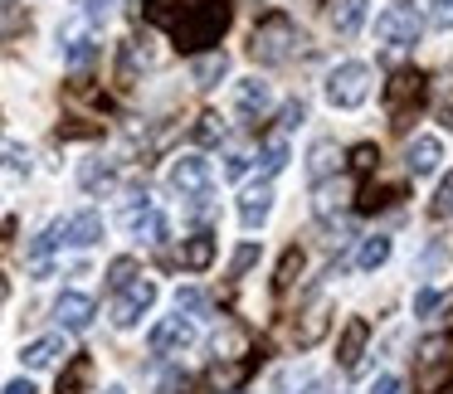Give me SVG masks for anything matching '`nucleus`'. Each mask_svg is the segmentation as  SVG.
<instances>
[{
  "instance_id": "f257e3e1",
  "label": "nucleus",
  "mask_w": 453,
  "mask_h": 394,
  "mask_svg": "<svg viewBox=\"0 0 453 394\" xmlns=\"http://www.w3.org/2000/svg\"><path fill=\"white\" fill-rule=\"evenodd\" d=\"M322 93H326V108H336V112H356V108H365V102H371V93H375V73H371V64H361V59H342L332 73H326Z\"/></svg>"
},
{
  "instance_id": "f03ea898",
  "label": "nucleus",
  "mask_w": 453,
  "mask_h": 394,
  "mask_svg": "<svg viewBox=\"0 0 453 394\" xmlns=\"http://www.w3.org/2000/svg\"><path fill=\"white\" fill-rule=\"evenodd\" d=\"M225 25H229L225 5H176L166 30L180 49H200V44H215L219 34H225Z\"/></svg>"
},
{
  "instance_id": "7ed1b4c3",
  "label": "nucleus",
  "mask_w": 453,
  "mask_h": 394,
  "mask_svg": "<svg viewBox=\"0 0 453 394\" xmlns=\"http://www.w3.org/2000/svg\"><path fill=\"white\" fill-rule=\"evenodd\" d=\"M303 30H297L293 15H264V20L254 25V59L258 64H288L297 49H303Z\"/></svg>"
},
{
  "instance_id": "20e7f679",
  "label": "nucleus",
  "mask_w": 453,
  "mask_h": 394,
  "mask_svg": "<svg viewBox=\"0 0 453 394\" xmlns=\"http://www.w3.org/2000/svg\"><path fill=\"white\" fill-rule=\"evenodd\" d=\"M166 186L176 190L180 200H190L196 209H205L210 205V161L200 156V151L176 156V161H171V170H166Z\"/></svg>"
},
{
  "instance_id": "39448f33",
  "label": "nucleus",
  "mask_w": 453,
  "mask_h": 394,
  "mask_svg": "<svg viewBox=\"0 0 453 394\" xmlns=\"http://www.w3.org/2000/svg\"><path fill=\"white\" fill-rule=\"evenodd\" d=\"M151 307H157V283H151V277H132V283L112 297V326H118V331H132Z\"/></svg>"
},
{
  "instance_id": "423d86ee",
  "label": "nucleus",
  "mask_w": 453,
  "mask_h": 394,
  "mask_svg": "<svg viewBox=\"0 0 453 394\" xmlns=\"http://www.w3.org/2000/svg\"><path fill=\"white\" fill-rule=\"evenodd\" d=\"M419 34H424L419 15L404 11V5H390V11L375 15V40H380L385 49H414V44H419Z\"/></svg>"
},
{
  "instance_id": "0eeeda50",
  "label": "nucleus",
  "mask_w": 453,
  "mask_h": 394,
  "mask_svg": "<svg viewBox=\"0 0 453 394\" xmlns=\"http://www.w3.org/2000/svg\"><path fill=\"white\" fill-rule=\"evenodd\" d=\"M147 345H151V355H180V351H190V345H196V322H190L186 312L161 316V322L151 326Z\"/></svg>"
},
{
  "instance_id": "6e6552de",
  "label": "nucleus",
  "mask_w": 453,
  "mask_h": 394,
  "mask_svg": "<svg viewBox=\"0 0 453 394\" xmlns=\"http://www.w3.org/2000/svg\"><path fill=\"white\" fill-rule=\"evenodd\" d=\"M268 215H273V180H254V186L239 190V224L249 234H258L268 224Z\"/></svg>"
},
{
  "instance_id": "1a4fd4ad",
  "label": "nucleus",
  "mask_w": 453,
  "mask_h": 394,
  "mask_svg": "<svg viewBox=\"0 0 453 394\" xmlns=\"http://www.w3.org/2000/svg\"><path fill=\"white\" fill-rule=\"evenodd\" d=\"M268 108H273V83L268 79H239L234 83V112L244 122L268 117Z\"/></svg>"
},
{
  "instance_id": "9d476101",
  "label": "nucleus",
  "mask_w": 453,
  "mask_h": 394,
  "mask_svg": "<svg viewBox=\"0 0 453 394\" xmlns=\"http://www.w3.org/2000/svg\"><path fill=\"white\" fill-rule=\"evenodd\" d=\"M443 137H434V132H419V137L410 141V151H404V166H410V176L414 180H424V176H434V170L443 166Z\"/></svg>"
},
{
  "instance_id": "9b49d317",
  "label": "nucleus",
  "mask_w": 453,
  "mask_h": 394,
  "mask_svg": "<svg viewBox=\"0 0 453 394\" xmlns=\"http://www.w3.org/2000/svg\"><path fill=\"white\" fill-rule=\"evenodd\" d=\"M93 316H98V307H93L88 292H64L59 302H54V322H59V331H88Z\"/></svg>"
},
{
  "instance_id": "f8f14e48",
  "label": "nucleus",
  "mask_w": 453,
  "mask_h": 394,
  "mask_svg": "<svg viewBox=\"0 0 453 394\" xmlns=\"http://www.w3.org/2000/svg\"><path fill=\"white\" fill-rule=\"evenodd\" d=\"M59 239H64V244H73V248L103 244V215H98V209H79V215L59 219Z\"/></svg>"
},
{
  "instance_id": "ddd939ff",
  "label": "nucleus",
  "mask_w": 453,
  "mask_h": 394,
  "mask_svg": "<svg viewBox=\"0 0 453 394\" xmlns=\"http://www.w3.org/2000/svg\"><path fill=\"white\" fill-rule=\"evenodd\" d=\"M122 229H127V234L137 239V244H147V248H161V244H166V239H171V219L161 215L157 205H147V209H142L137 219H127V224H122Z\"/></svg>"
},
{
  "instance_id": "4468645a",
  "label": "nucleus",
  "mask_w": 453,
  "mask_h": 394,
  "mask_svg": "<svg viewBox=\"0 0 453 394\" xmlns=\"http://www.w3.org/2000/svg\"><path fill=\"white\" fill-rule=\"evenodd\" d=\"M326 326H332V302H326V297H317V302L303 312V322L293 326V341L307 351V345H317L326 336Z\"/></svg>"
},
{
  "instance_id": "2eb2a0df",
  "label": "nucleus",
  "mask_w": 453,
  "mask_h": 394,
  "mask_svg": "<svg viewBox=\"0 0 453 394\" xmlns=\"http://www.w3.org/2000/svg\"><path fill=\"white\" fill-rule=\"evenodd\" d=\"M79 180H83V190H88V195H112V190H118V180H122V170H118V161L93 156L88 166L79 170Z\"/></svg>"
},
{
  "instance_id": "dca6fc26",
  "label": "nucleus",
  "mask_w": 453,
  "mask_h": 394,
  "mask_svg": "<svg viewBox=\"0 0 453 394\" xmlns=\"http://www.w3.org/2000/svg\"><path fill=\"white\" fill-rule=\"evenodd\" d=\"M176 263L186 268V273H205V268L215 263V234H190V239H180Z\"/></svg>"
},
{
  "instance_id": "f3484780",
  "label": "nucleus",
  "mask_w": 453,
  "mask_h": 394,
  "mask_svg": "<svg viewBox=\"0 0 453 394\" xmlns=\"http://www.w3.org/2000/svg\"><path fill=\"white\" fill-rule=\"evenodd\" d=\"M64 360V336H40V341H30L20 351V365L25 370H50V365Z\"/></svg>"
},
{
  "instance_id": "a211bd4d",
  "label": "nucleus",
  "mask_w": 453,
  "mask_h": 394,
  "mask_svg": "<svg viewBox=\"0 0 453 394\" xmlns=\"http://www.w3.org/2000/svg\"><path fill=\"white\" fill-rule=\"evenodd\" d=\"M395 254V239L390 234H371L361 239V248H356V273H375V268H385Z\"/></svg>"
},
{
  "instance_id": "6ab92c4d",
  "label": "nucleus",
  "mask_w": 453,
  "mask_h": 394,
  "mask_svg": "<svg viewBox=\"0 0 453 394\" xmlns=\"http://www.w3.org/2000/svg\"><path fill=\"white\" fill-rule=\"evenodd\" d=\"M365 336H371L365 316H351V322H346V336H342V351H336V365H342V370H356V365H361Z\"/></svg>"
},
{
  "instance_id": "aec40b11",
  "label": "nucleus",
  "mask_w": 453,
  "mask_h": 394,
  "mask_svg": "<svg viewBox=\"0 0 453 394\" xmlns=\"http://www.w3.org/2000/svg\"><path fill=\"white\" fill-rule=\"evenodd\" d=\"M59 44H64V59L69 64H93V54H98V40H93V30H83V25L59 30Z\"/></svg>"
},
{
  "instance_id": "412c9836",
  "label": "nucleus",
  "mask_w": 453,
  "mask_h": 394,
  "mask_svg": "<svg viewBox=\"0 0 453 394\" xmlns=\"http://www.w3.org/2000/svg\"><path fill=\"white\" fill-rule=\"evenodd\" d=\"M361 25H365V0H336L332 5V30L342 34V40L361 34Z\"/></svg>"
},
{
  "instance_id": "4be33fe9",
  "label": "nucleus",
  "mask_w": 453,
  "mask_h": 394,
  "mask_svg": "<svg viewBox=\"0 0 453 394\" xmlns=\"http://www.w3.org/2000/svg\"><path fill=\"white\" fill-rule=\"evenodd\" d=\"M229 73V54H219V49H210V54H200L196 64H190V79L200 83V88H215L219 79Z\"/></svg>"
},
{
  "instance_id": "5701e85b",
  "label": "nucleus",
  "mask_w": 453,
  "mask_h": 394,
  "mask_svg": "<svg viewBox=\"0 0 453 394\" xmlns=\"http://www.w3.org/2000/svg\"><path fill=\"white\" fill-rule=\"evenodd\" d=\"M336 166H342V151H336L332 141H317L312 156H307V176H312V180H326Z\"/></svg>"
},
{
  "instance_id": "b1692460",
  "label": "nucleus",
  "mask_w": 453,
  "mask_h": 394,
  "mask_svg": "<svg viewBox=\"0 0 453 394\" xmlns=\"http://www.w3.org/2000/svg\"><path fill=\"white\" fill-rule=\"evenodd\" d=\"M385 98H390V112H395V122H400L404 117V102L419 98V73H400V79L390 83V93H385Z\"/></svg>"
},
{
  "instance_id": "393cba45",
  "label": "nucleus",
  "mask_w": 453,
  "mask_h": 394,
  "mask_svg": "<svg viewBox=\"0 0 453 394\" xmlns=\"http://www.w3.org/2000/svg\"><path fill=\"white\" fill-rule=\"evenodd\" d=\"M346 195H351V186L346 180H317V215H332L336 205H346Z\"/></svg>"
},
{
  "instance_id": "a878e982",
  "label": "nucleus",
  "mask_w": 453,
  "mask_h": 394,
  "mask_svg": "<svg viewBox=\"0 0 453 394\" xmlns=\"http://www.w3.org/2000/svg\"><path fill=\"white\" fill-rule=\"evenodd\" d=\"M283 166H288V141L278 137V141H268V147H264V161H258V180H273Z\"/></svg>"
},
{
  "instance_id": "bb28decb",
  "label": "nucleus",
  "mask_w": 453,
  "mask_h": 394,
  "mask_svg": "<svg viewBox=\"0 0 453 394\" xmlns=\"http://www.w3.org/2000/svg\"><path fill=\"white\" fill-rule=\"evenodd\" d=\"M88 375H93V360H88V355H79V360H73L69 370H64V380H59V394H79L83 384H88Z\"/></svg>"
},
{
  "instance_id": "cd10ccee",
  "label": "nucleus",
  "mask_w": 453,
  "mask_h": 394,
  "mask_svg": "<svg viewBox=\"0 0 453 394\" xmlns=\"http://www.w3.org/2000/svg\"><path fill=\"white\" fill-rule=\"evenodd\" d=\"M225 117H219V112H205V117L196 122V141L200 147H215V141H225Z\"/></svg>"
},
{
  "instance_id": "c85d7f7f",
  "label": "nucleus",
  "mask_w": 453,
  "mask_h": 394,
  "mask_svg": "<svg viewBox=\"0 0 453 394\" xmlns=\"http://www.w3.org/2000/svg\"><path fill=\"white\" fill-rule=\"evenodd\" d=\"M132 277H142L137 258H112V268H108V287H112V292H122V287H127Z\"/></svg>"
},
{
  "instance_id": "c756f323",
  "label": "nucleus",
  "mask_w": 453,
  "mask_h": 394,
  "mask_svg": "<svg viewBox=\"0 0 453 394\" xmlns=\"http://www.w3.org/2000/svg\"><path fill=\"white\" fill-rule=\"evenodd\" d=\"M0 166H5V170H25V166H30V151H25L20 141H0Z\"/></svg>"
},
{
  "instance_id": "7c9ffc66",
  "label": "nucleus",
  "mask_w": 453,
  "mask_h": 394,
  "mask_svg": "<svg viewBox=\"0 0 453 394\" xmlns=\"http://www.w3.org/2000/svg\"><path fill=\"white\" fill-rule=\"evenodd\" d=\"M293 273H303V254H297V248H288V254H283V263H278V277H273V287H278V292H283V287L293 283Z\"/></svg>"
},
{
  "instance_id": "2f4dec72",
  "label": "nucleus",
  "mask_w": 453,
  "mask_h": 394,
  "mask_svg": "<svg viewBox=\"0 0 453 394\" xmlns=\"http://www.w3.org/2000/svg\"><path fill=\"white\" fill-rule=\"evenodd\" d=\"M11 30H25V11L20 5H0V34H11Z\"/></svg>"
},
{
  "instance_id": "473e14b6",
  "label": "nucleus",
  "mask_w": 453,
  "mask_h": 394,
  "mask_svg": "<svg viewBox=\"0 0 453 394\" xmlns=\"http://www.w3.org/2000/svg\"><path fill=\"white\" fill-rule=\"evenodd\" d=\"M434 307H439V287H419L414 292V316H429Z\"/></svg>"
},
{
  "instance_id": "72a5a7b5",
  "label": "nucleus",
  "mask_w": 453,
  "mask_h": 394,
  "mask_svg": "<svg viewBox=\"0 0 453 394\" xmlns=\"http://www.w3.org/2000/svg\"><path fill=\"white\" fill-rule=\"evenodd\" d=\"M434 215H453V176L449 180H443V186H439V195H434Z\"/></svg>"
},
{
  "instance_id": "f704fd0d",
  "label": "nucleus",
  "mask_w": 453,
  "mask_h": 394,
  "mask_svg": "<svg viewBox=\"0 0 453 394\" xmlns=\"http://www.w3.org/2000/svg\"><path fill=\"white\" fill-rule=\"evenodd\" d=\"M176 307L180 312H200V307H205V292H200V287H186V292H176Z\"/></svg>"
},
{
  "instance_id": "c9c22d12",
  "label": "nucleus",
  "mask_w": 453,
  "mask_h": 394,
  "mask_svg": "<svg viewBox=\"0 0 453 394\" xmlns=\"http://www.w3.org/2000/svg\"><path fill=\"white\" fill-rule=\"evenodd\" d=\"M249 263H258V244H244V248H239V254H234V263H229V273L239 277Z\"/></svg>"
},
{
  "instance_id": "e433bc0d",
  "label": "nucleus",
  "mask_w": 453,
  "mask_h": 394,
  "mask_svg": "<svg viewBox=\"0 0 453 394\" xmlns=\"http://www.w3.org/2000/svg\"><path fill=\"white\" fill-rule=\"evenodd\" d=\"M371 394H404V380L400 375H380V380L371 384Z\"/></svg>"
},
{
  "instance_id": "4c0bfd02",
  "label": "nucleus",
  "mask_w": 453,
  "mask_h": 394,
  "mask_svg": "<svg viewBox=\"0 0 453 394\" xmlns=\"http://www.w3.org/2000/svg\"><path fill=\"white\" fill-rule=\"evenodd\" d=\"M112 5H118V0H83V15H88V20H103V15H112Z\"/></svg>"
},
{
  "instance_id": "58836bf2",
  "label": "nucleus",
  "mask_w": 453,
  "mask_h": 394,
  "mask_svg": "<svg viewBox=\"0 0 453 394\" xmlns=\"http://www.w3.org/2000/svg\"><path fill=\"white\" fill-rule=\"evenodd\" d=\"M244 170H249V156H244V151H234V156L225 161V176H229V180H239Z\"/></svg>"
},
{
  "instance_id": "ea45409f",
  "label": "nucleus",
  "mask_w": 453,
  "mask_h": 394,
  "mask_svg": "<svg viewBox=\"0 0 453 394\" xmlns=\"http://www.w3.org/2000/svg\"><path fill=\"white\" fill-rule=\"evenodd\" d=\"M303 117H307L303 102H288V108H283V127H303Z\"/></svg>"
},
{
  "instance_id": "a19ab883",
  "label": "nucleus",
  "mask_w": 453,
  "mask_h": 394,
  "mask_svg": "<svg viewBox=\"0 0 453 394\" xmlns=\"http://www.w3.org/2000/svg\"><path fill=\"white\" fill-rule=\"evenodd\" d=\"M0 394H35V380H11Z\"/></svg>"
},
{
  "instance_id": "79ce46f5",
  "label": "nucleus",
  "mask_w": 453,
  "mask_h": 394,
  "mask_svg": "<svg viewBox=\"0 0 453 394\" xmlns=\"http://www.w3.org/2000/svg\"><path fill=\"white\" fill-rule=\"evenodd\" d=\"M429 5L439 11V20H443V25H453V0H429Z\"/></svg>"
},
{
  "instance_id": "37998d69",
  "label": "nucleus",
  "mask_w": 453,
  "mask_h": 394,
  "mask_svg": "<svg viewBox=\"0 0 453 394\" xmlns=\"http://www.w3.org/2000/svg\"><path fill=\"white\" fill-rule=\"evenodd\" d=\"M5 292H11V283H5V277H0V302H5Z\"/></svg>"
},
{
  "instance_id": "c03bdc74",
  "label": "nucleus",
  "mask_w": 453,
  "mask_h": 394,
  "mask_svg": "<svg viewBox=\"0 0 453 394\" xmlns=\"http://www.w3.org/2000/svg\"><path fill=\"white\" fill-rule=\"evenodd\" d=\"M439 394H453V380H449V384H443V390H439Z\"/></svg>"
}]
</instances>
